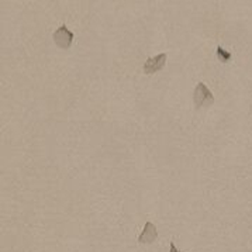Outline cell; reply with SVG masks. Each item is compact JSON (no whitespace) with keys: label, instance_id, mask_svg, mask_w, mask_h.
I'll return each mask as SVG.
<instances>
[{"label":"cell","instance_id":"obj_1","mask_svg":"<svg viewBox=\"0 0 252 252\" xmlns=\"http://www.w3.org/2000/svg\"><path fill=\"white\" fill-rule=\"evenodd\" d=\"M193 103L196 104V109L210 107L214 103V94L203 82L197 83V86L193 91Z\"/></svg>","mask_w":252,"mask_h":252},{"label":"cell","instance_id":"obj_2","mask_svg":"<svg viewBox=\"0 0 252 252\" xmlns=\"http://www.w3.org/2000/svg\"><path fill=\"white\" fill-rule=\"evenodd\" d=\"M54 42L57 44V47H60L61 50L71 48L72 42H73V32L68 30V27L61 26L60 29L54 32Z\"/></svg>","mask_w":252,"mask_h":252},{"label":"cell","instance_id":"obj_3","mask_svg":"<svg viewBox=\"0 0 252 252\" xmlns=\"http://www.w3.org/2000/svg\"><path fill=\"white\" fill-rule=\"evenodd\" d=\"M166 60H168V54H159V55H155L150 60H147V62L144 63V73L152 75V73L159 72L165 66Z\"/></svg>","mask_w":252,"mask_h":252},{"label":"cell","instance_id":"obj_4","mask_svg":"<svg viewBox=\"0 0 252 252\" xmlns=\"http://www.w3.org/2000/svg\"><path fill=\"white\" fill-rule=\"evenodd\" d=\"M157 238H158V228L155 227L154 222L147 221L144 225V230L138 237V242L142 245H151L152 242H155Z\"/></svg>","mask_w":252,"mask_h":252},{"label":"cell","instance_id":"obj_5","mask_svg":"<svg viewBox=\"0 0 252 252\" xmlns=\"http://www.w3.org/2000/svg\"><path fill=\"white\" fill-rule=\"evenodd\" d=\"M216 54H217L219 60L221 61V62H228V61L231 60V54H230V52H227V51L222 50L221 47H217Z\"/></svg>","mask_w":252,"mask_h":252},{"label":"cell","instance_id":"obj_6","mask_svg":"<svg viewBox=\"0 0 252 252\" xmlns=\"http://www.w3.org/2000/svg\"><path fill=\"white\" fill-rule=\"evenodd\" d=\"M169 252H182V251H179V250L176 248L175 242H171V244H169Z\"/></svg>","mask_w":252,"mask_h":252}]
</instances>
